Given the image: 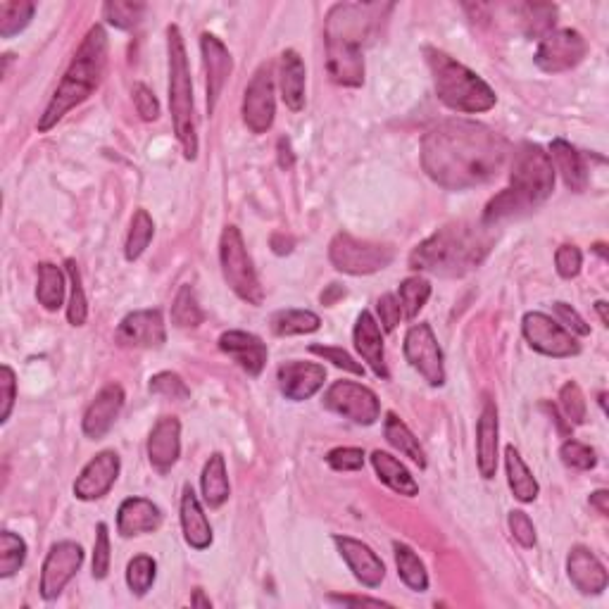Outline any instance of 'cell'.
Here are the masks:
<instances>
[{
  "mask_svg": "<svg viewBox=\"0 0 609 609\" xmlns=\"http://www.w3.org/2000/svg\"><path fill=\"white\" fill-rule=\"evenodd\" d=\"M512 148L505 136L472 119H448L426 131L422 167L431 181L448 191L488 184L500 174Z\"/></svg>",
  "mask_w": 609,
  "mask_h": 609,
  "instance_id": "obj_1",
  "label": "cell"
},
{
  "mask_svg": "<svg viewBox=\"0 0 609 609\" xmlns=\"http://www.w3.org/2000/svg\"><path fill=\"white\" fill-rule=\"evenodd\" d=\"M376 5L336 3L324 22L326 69L334 84L357 89L364 84V43L372 34Z\"/></svg>",
  "mask_w": 609,
  "mask_h": 609,
  "instance_id": "obj_2",
  "label": "cell"
},
{
  "mask_svg": "<svg viewBox=\"0 0 609 609\" xmlns=\"http://www.w3.org/2000/svg\"><path fill=\"white\" fill-rule=\"evenodd\" d=\"M491 248L493 236L486 231V224H445L412 250L410 269L455 279L474 272Z\"/></svg>",
  "mask_w": 609,
  "mask_h": 609,
  "instance_id": "obj_3",
  "label": "cell"
},
{
  "mask_svg": "<svg viewBox=\"0 0 609 609\" xmlns=\"http://www.w3.org/2000/svg\"><path fill=\"white\" fill-rule=\"evenodd\" d=\"M555 191V167L550 155L538 143H521L512 153L510 186L498 193L483 210V222L493 226L502 219L533 210Z\"/></svg>",
  "mask_w": 609,
  "mask_h": 609,
  "instance_id": "obj_4",
  "label": "cell"
},
{
  "mask_svg": "<svg viewBox=\"0 0 609 609\" xmlns=\"http://www.w3.org/2000/svg\"><path fill=\"white\" fill-rule=\"evenodd\" d=\"M108 50V34H105V29L100 27V24H93L89 34L81 41L79 50L74 53L69 67L65 69V77L60 79L53 98L48 100L46 110H43L39 119L41 134L58 127V122H62V117H65L69 110L86 103V100L98 91V86L103 84L105 69H108Z\"/></svg>",
  "mask_w": 609,
  "mask_h": 609,
  "instance_id": "obj_5",
  "label": "cell"
},
{
  "mask_svg": "<svg viewBox=\"0 0 609 609\" xmlns=\"http://www.w3.org/2000/svg\"><path fill=\"white\" fill-rule=\"evenodd\" d=\"M426 62H429L433 86H436L438 100L448 105L450 110L476 115L495 108V91L483 81L479 74L464 67L462 62L450 58L448 53L436 48H426Z\"/></svg>",
  "mask_w": 609,
  "mask_h": 609,
  "instance_id": "obj_6",
  "label": "cell"
},
{
  "mask_svg": "<svg viewBox=\"0 0 609 609\" xmlns=\"http://www.w3.org/2000/svg\"><path fill=\"white\" fill-rule=\"evenodd\" d=\"M167 55H169V110H172L174 134H177L186 160L198 158V129L196 105H193L191 69H188L186 43L177 24L167 27Z\"/></svg>",
  "mask_w": 609,
  "mask_h": 609,
  "instance_id": "obj_7",
  "label": "cell"
},
{
  "mask_svg": "<svg viewBox=\"0 0 609 609\" xmlns=\"http://www.w3.org/2000/svg\"><path fill=\"white\" fill-rule=\"evenodd\" d=\"M219 265H222L224 281L238 298L255 307L265 303L260 276L255 272L246 241H243L241 231L236 226H226L222 231V238H219Z\"/></svg>",
  "mask_w": 609,
  "mask_h": 609,
  "instance_id": "obj_8",
  "label": "cell"
},
{
  "mask_svg": "<svg viewBox=\"0 0 609 609\" xmlns=\"http://www.w3.org/2000/svg\"><path fill=\"white\" fill-rule=\"evenodd\" d=\"M395 250L384 243H372L355 238L348 231L334 236L329 246V260L338 272L350 276H367L386 269L393 262Z\"/></svg>",
  "mask_w": 609,
  "mask_h": 609,
  "instance_id": "obj_9",
  "label": "cell"
},
{
  "mask_svg": "<svg viewBox=\"0 0 609 609\" xmlns=\"http://www.w3.org/2000/svg\"><path fill=\"white\" fill-rule=\"evenodd\" d=\"M324 407L360 426H372L381 417V403L376 393L355 381L331 384L329 391L324 393Z\"/></svg>",
  "mask_w": 609,
  "mask_h": 609,
  "instance_id": "obj_10",
  "label": "cell"
},
{
  "mask_svg": "<svg viewBox=\"0 0 609 609\" xmlns=\"http://www.w3.org/2000/svg\"><path fill=\"white\" fill-rule=\"evenodd\" d=\"M521 334L536 353L548 357H574L581 353V343L574 334L543 312H526L521 319Z\"/></svg>",
  "mask_w": 609,
  "mask_h": 609,
  "instance_id": "obj_11",
  "label": "cell"
},
{
  "mask_svg": "<svg viewBox=\"0 0 609 609\" xmlns=\"http://www.w3.org/2000/svg\"><path fill=\"white\" fill-rule=\"evenodd\" d=\"M405 357L424 376V381L433 388L445 384V360L438 338L433 334L431 324H414L405 336Z\"/></svg>",
  "mask_w": 609,
  "mask_h": 609,
  "instance_id": "obj_12",
  "label": "cell"
},
{
  "mask_svg": "<svg viewBox=\"0 0 609 609\" xmlns=\"http://www.w3.org/2000/svg\"><path fill=\"white\" fill-rule=\"evenodd\" d=\"M588 43L576 29H552L548 36H543L541 46L536 50V65L545 74H560L567 69L581 65L586 58Z\"/></svg>",
  "mask_w": 609,
  "mask_h": 609,
  "instance_id": "obj_13",
  "label": "cell"
},
{
  "mask_svg": "<svg viewBox=\"0 0 609 609\" xmlns=\"http://www.w3.org/2000/svg\"><path fill=\"white\" fill-rule=\"evenodd\" d=\"M243 122L253 134H267L274 124L276 115V98H274V77L272 65L257 67V72L246 86L243 93V108H241Z\"/></svg>",
  "mask_w": 609,
  "mask_h": 609,
  "instance_id": "obj_14",
  "label": "cell"
},
{
  "mask_svg": "<svg viewBox=\"0 0 609 609\" xmlns=\"http://www.w3.org/2000/svg\"><path fill=\"white\" fill-rule=\"evenodd\" d=\"M84 564V548L74 541L55 543L41 569V598L55 600Z\"/></svg>",
  "mask_w": 609,
  "mask_h": 609,
  "instance_id": "obj_15",
  "label": "cell"
},
{
  "mask_svg": "<svg viewBox=\"0 0 609 609\" xmlns=\"http://www.w3.org/2000/svg\"><path fill=\"white\" fill-rule=\"evenodd\" d=\"M165 341L167 326L160 310H136L117 326V343L122 348H162Z\"/></svg>",
  "mask_w": 609,
  "mask_h": 609,
  "instance_id": "obj_16",
  "label": "cell"
},
{
  "mask_svg": "<svg viewBox=\"0 0 609 609\" xmlns=\"http://www.w3.org/2000/svg\"><path fill=\"white\" fill-rule=\"evenodd\" d=\"M119 469H122V462H119V455L115 450L98 452V455L81 469L77 481H74V495L84 502L100 500L115 486Z\"/></svg>",
  "mask_w": 609,
  "mask_h": 609,
  "instance_id": "obj_17",
  "label": "cell"
},
{
  "mask_svg": "<svg viewBox=\"0 0 609 609\" xmlns=\"http://www.w3.org/2000/svg\"><path fill=\"white\" fill-rule=\"evenodd\" d=\"M200 53H203V65H205L207 112L212 115L219 103V96H222L226 81H229L231 69H234V62H231L229 48H226L215 34H207V31L200 36Z\"/></svg>",
  "mask_w": 609,
  "mask_h": 609,
  "instance_id": "obj_18",
  "label": "cell"
},
{
  "mask_svg": "<svg viewBox=\"0 0 609 609\" xmlns=\"http://www.w3.org/2000/svg\"><path fill=\"white\" fill-rule=\"evenodd\" d=\"M279 379V388L284 393V398L300 403V400H310L312 395H317L324 388L326 381V369L317 362H300L291 360L284 362L276 372Z\"/></svg>",
  "mask_w": 609,
  "mask_h": 609,
  "instance_id": "obj_19",
  "label": "cell"
},
{
  "mask_svg": "<svg viewBox=\"0 0 609 609\" xmlns=\"http://www.w3.org/2000/svg\"><path fill=\"white\" fill-rule=\"evenodd\" d=\"M334 543L338 552H341L345 564H348L353 576L362 583V586L367 588L381 586V581H384L386 576V567L384 562H381V557L376 555L367 543L357 541V538L350 536H334Z\"/></svg>",
  "mask_w": 609,
  "mask_h": 609,
  "instance_id": "obj_20",
  "label": "cell"
},
{
  "mask_svg": "<svg viewBox=\"0 0 609 609\" xmlns=\"http://www.w3.org/2000/svg\"><path fill=\"white\" fill-rule=\"evenodd\" d=\"M219 350L229 355L248 376H260L267 367V343L248 331H224L219 336Z\"/></svg>",
  "mask_w": 609,
  "mask_h": 609,
  "instance_id": "obj_21",
  "label": "cell"
},
{
  "mask_svg": "<svg viewBox=\"0 0 609 609\" xmlns=\"http://www.w3.org/2000/svg\"><path fill=\"white\" fill-rule=\"evenodd\" d=\"M498 405L495 400H483V410L476 424V462H479V472L483 479H493L498 472Z\"/></svg>",
  "mask_w": 609,
  "mask_h": 609,
  "instance_id": "obj_22",
  "label": "cell"
},
{
  "mask_svg": "<svg viewBox=\"0 0 609 609\" xmlns=\"http://www.w3.org/2000/svg\"><path fill=\"white\" fill-rule=\"evenodd\" d=\"M124 407V391L119 384H108L100 388V393L93 398L89 410L84 412V433L91 441H100L112 429L115 419L119 417Z\"/></svg>",
  "mask_w": 609,
  "mask_h": 609,
  "instance_id": "obj_23",
  "label": "cell"
},
{
  "mask_svg": "<svg viewBox=\"0 0 609 609\" xmlns=\"http://www.w3.org/2000/svg\"><path fill=\"white\" fill-rule=\"evenodd\" d=\"M181 455V424L177 417H162L148 436V460L153 469L167 474Z\"/></svg>",
  "mask_w": 609,
  "mask_h": 609,
  "instance_id": "obj_24",
  "label": "cell"
},
{
  "mask_svg": "<svg viewBox=\"0 0 609 609\" xmlns=\"http://www.w3.org/2000/svg\"><path fill=\"white\" fill-rule=\"evenodd\" d=\"M567 574L583 595H600L607 588V569L598 557L583 545H574L567 557Z\"/></svg>",
  "mask_w": 609,
  "mask_h": 609,
  "instance_id": "obj_25",
  "label": "cell"
},
{
  "mask_svg": "<svg viewBox=\"0 0 609 609\" xmlns=\"http://www.w3.org/2000/svg\"><path fill=\"white\" fill-rule=\"evenodd\" d=\"M353 341L357 353L364 362L369 364V369L379 376V379L388 381V367H386V357H384V336H381V326L376 322L372 312H360V317H357L355 322V331H353Z\"/></svg>",
  "mask_w": 609,
  "mask_h": 609,
  "instance_id": "obj_26",
  "label": "cell"
},
{
  "mask_svg": "<svg viewBox=\"0 0 609 609\" xmlns=\"http://www.w3.org/2000/svg\"><path fill=\"white\" fill-rule=\"evenodd\" d=\"M162 526V512L148 498H127L117 510L119 536L134 538L143 533H155Z\"/></svg>",
  "mask_w": 609,
  "mask_h": 609,
  "instance_id": "obj_27",
  "label": "cell"
},
{
  "mask_svg": "<svg viewBox=\"0 0 609 609\" xmlns=\"http://www.w3.org/2000/svg\"><path fill=\"white\" fill-rule=\"evenodd\" d=\"M181 529L193 550H207L212 545V526L191 486H184V493H181Z\"/></svg>",
  "mask_w": 609,
  "mask_h": 609,
  "instance_id": "obj_28",
  "label": "cell"
},
{
  "mask_svg": "<svg viewBox=\"0 0 609 609\" xmlns=\"http://www.w3.org/2000/svg\"><path fill=\"white\" fill-rule=\"evenodd\" d=\"M305 62L295 50H284L279 62V86L286 108L300 112L305 108Z\"/></svg>",
  "mask_w": 609,
  "mask_h": 609,
  "instance_id": "obj_29",
  "label": "cell"
},
{
  "mask_svg": "<svg viewBox=\"0 0 609 609\" xmlns=\"http://www.w3.org/2000/svg\"><path fill=\"white\" fill-rule=\"evenodd\" d=\"M550 160L555 162L557 172L562 174L564 184L567 188H571L574 193H583L588 186V169L586 162H583V155L576 150L571 143L562 141V138H555V141L550 143Z\"/></svg>",
  "mask_w": 609,
  "mask_h": 609,
  "instance_id": "obj_30",
  "label": "cell"
},
{
  "mask_svg": "<svg viewBox=\"0 0 609 609\" xmlns=\"http://www.w3.org/2000/svg\"><path fill=\"white\" fill-rule=\"evenodd\" d=\"M372 467L376 476L386 483L388 488L400 495H407V498H414L419 493V483L414 481V476L410 474V469L405 467L398 457H393L391 452L384 450H374L372 452Z\"/></svg>",
  "mask_w": 609,
  "mask_h": 609,
  "instance_id": "obj_31",
  "label": "cell"
},
{
  "mask_svg": "<svg viewBox=\"0 0 609 609\" xmlns=\"http://www.w3.org/2000/svg\"><path fill=\"white\" fill-rule=\"evenodd\" d=\"M200 488H203L205 505L212 507V510H217V507H222L224 502L229 500L231 486L229 476H226L224 455L215 452V455L205 462L203 474H200Z\"/></svg>",
  "mask_w": 609,
  "mask_h": 609,
  "instance_id": "obj_32",
  "label": "cell"
},
{
  "mask_svg": "<svg viewBox=\"0 0 609 609\" xmlns=\"http://www.w3.org/2000/svg\"><path fill=\"white\" fill-rule=\"evenodd\" d=\"M505 469H507V481H510V488L514 493V498L519 502H533L541 493V486H538L536 476L531 474V469L526 467L524 457L519 455V450L514 445H507L505 448Z\"/></svg>",
  "mask_w": 609,
  "mask_h": 609,
  "instance_id": "obj_33",
  "label": "cell"
},
{
  "mask_svg": "<svg viewBox=\"0 0 609 609\" xmlns=\"http://www.w3.org/2000/svg\"><path fill=\"white\" fill-rule=\"evenodd\" d=\"M384 433H386V441L391 443L395 450L403 452L405 457H410V460L414 464H419L422 469L426 467V452L422 448V443H419V438L410 431V426H407L395 412L386 414Z\"/></svg>",
  "mask_w": 609,
  "mask_h": 609,
  "instance_id": "obj_34",
  "label": "cell"
},
{
  "mask_svg": "<svg viewBox=\"0 0 609 609\" xmlns=\"http://www.w3.org/2000/svg\"><path fill=\"white\" fill-rule=\"evenodd\" d=\"M36 300L46 307L48 312L60 310L65 303V274L53 262H41L39 265V284H36Z\"/></svg>",
  "mask_w": 609,
  "mask_h": 609,
  "instance_id": "obj_35",
  "label": "cell"
},
{
  "mask_svg": "<svg viewBox=\"0 0 609 609\" xmlns=\"http://www.w3.org/2000/svg\"><path fill=\"white\" fill-rule=\"evenodd\" d=\"M393 550L395 567H398V576L403 579L405 586L417 590V593H424L429 588V574H426L424 562L419 560L417 552L405 543H393Z\"/></svg>",
  "mask_w": 609,
  "mask_h": 609,
  "instance_id": "obj_36",
  "label": "cell"
},
{
  "mask_svg": "<svg viewBox=\"0 0 609 609\" xmlns=\"http://www.w3.org/2000/svg\"><path fill=\"white\" fill-rule=\"evenodd\" d=\"M322 319L310 310H279L272 315V331L276 336H303L315 334Z\"/></svg>",
  "mask_w": 609,
  "mask_h": 609,
  "instance_id": "obj_37",
  "label": "cell"
},
{
  "mask_svg": "<svg viewBox=\"0 0 609 609\" xmlns=\"http://www.w3.org/2000/svg\"><path fill=\"white\" fill-rule=\"evenodd\" d=\"M521 27L529 39H543L548 36L557 22V5L550 3H524L519 5Z\"/></svg>",
  "mask_w": 609,
  "mask_h": 609,
  "instance_id": "obj_38",
  "label": "cell"
},
{
  "mask_svg": "<svg viewBox=\"0 0 609 609\" xmlns=\"http://www.w3.org/2000/svg\"><path fill=\"white\" fill-rule=\"evenodd\" d=\"M36 5L29 0H3L0 3V36L12 39L29 27Z\"/></svg>",
  "mask_w": 609,
  "mask_h": 609,
  "instance_id": "obj_39",
  "label": "cell"
},
{
  "mask_svg": "<svg viewBox=\"0 0 609 609\" xmlns=\"http://www.w3.org/2000/svg\"><path fill=\"white\" fill-rule=\"evenodd\" d=\"M203 310H200L198 295L193 291L191 284H184L179 288L177 298H174L172 305V324L179 326V329H196V326L203 324Z\"/></svg>",
  "mask_w": 609,
  "mask_h": 609,
  "instance_id": "obj_40",
  "label": "cell"
},
{
  "mask_svg": "<svg viewBox=\"0 0 609 609\" xmlns=\"http://www.w3.org/2000/svg\"><path fill=\"white\" fill-rule=\"evenodd\" d=\"M429 298L431 284L424 276H410V279H405L398 288L400 307H403V317L407 319H417L419 312L424 310V305L429 303Z\"/></svg>",
  "mask_w": 609,
  "mask_h": 609,
  "instance_id": "obj_41",
  "label": "cell"
},
{
  "mask_svg": "<svg viewBox=\"0 0 609 609\" xmlns=\"http://www.w3.org/2000/svg\"><path fill=\"white\" fill-rule=\"evenodd\" d=\"M153 236H155L153 217L148 215V210H136L134 219H131L127 246H124V255H127V260L134 262L143 253H146L150 241H153Z\"/></svg>",
  "mask_w": 609,
  "mask_h": 609,
  "instance_id": "obj_42",
  "label": "cell"
},
{
  "mask_svg": "<svg viewBox=\"0 0 609 609\" xmlns=\"http://www.w3.org/2000/svg\"><path fill=\"white\" fill-rule=\"evenodd\" d=\"M27 562V543L12 531L0 533V576L10 579Z\"/></svg>",
  "mask_w": 609,
  "mask_h": 609,
  "instance_id": "obj_43",
  "label": "cell"
},
{
  "mask_svg": "<svg viewBox=\"0 0 609 609\" xmlns=\"http://www.w3.org/2000/svg\"><path fill=\"white\" fill-rule=\"evenodd\" d=\"M146 15V3H131V0H110L103 5V17L115 29H134Z\"/></svg>",
  "mask_w": 609,
  "mask_h": 609,
  "instance_id": "obj_44",
  "label": "cell"
},
{
  "mask_svg": "<svg viewBox=\"0 0 609 609\" xmlns=\"http://www.w3.org/2000/svg\"><path fill=\"white\" fill-rule=\"evenodd\" d=\"M67 267V276H69V286H72V298H69V307H67V319L72 326H84L86 317H89V303H86V293H84V284H81V272L77 260H69L65 262Z\"/></svg>",
  "mask_w": 609,
  "mask_h": 609,
  "instance_id": "obj_45",
  "label": "cell"
},
{
  "mask_svg": "<svg viewBox=\"0 0 609 609\" xmlns=\"http://www.w3.org/2000/svg\"><path fill=\"white\" fill-rule=\"evenodd\" d=\"M155 576H158V562L150 555H136L127 567V586L131 593L143 598L153 588Z\"/></svg>",
  "mask_w": 609,
  "mask_h": 609,
  "instance_id": "obj_46",
  "label": "cell"
},
{
  "mask_svg": "<svg viewBox=\"0 0 609 609\" xmlns=\"http://www.w3.org/2000/svg\"><path fill=\"white\" fill-rule=\"evenodd\" d=\"M148 391L155 393V395H162V398L179 400V403H181V400L191 398V388H188L186 381L181 379L179 374H174V372L155 374L153 379H150Z\"/></svg>",
  "mask_w": 609,
  "mask_h": 609,
  "instance_id": "obj_47",
  "label": "cell"
},
{
  "mask_svg": "<svg viewBox=\"0 0 609 609\" xmlns=\"http://www.w3.org/2000/svg\"><path fill=\"white\" fill-rule=\"evenodd\" d=\"M560 407L569 424L581 426L583 422H586V398H583L581 388L576 381H567V384L562 386Z\"/></svg>",
  "mask_w": 609,
  "mask_h": 609,
  "instance_id": "obj_48",
  "label": "cell"
},
{
  "mask_svg": "<svg viewBox=\"0 0 609 609\" xmlns=\"http://www.w3.org/2000/svg\"><path fill=\"white\" fill-rule=\"evenodd\" d=\"M560 457H562V462L567 464V467L579 469V472H588V469H593L595 464H598L595 450L588 448L586 443L574 441V438H569V441L562 443Z\"/></svg>",
  "mask_w": 609,
  "mask_h": 609,
  "instance_id": "obj_49",
  "label": "cell"
},
{
  "mask_svg": "<svg viewBox=\"0 0 609 609\" xmlns=\"http://www.w3.org/2000/svg\"><path fill=\"white\" fill-rule=\"evenodd\" d=\"M110 533L108 524H98L96 545H93V579L103 581L110 571Z\"/></svg>",
  "mask_w": 609,
  "mask_h": 609,
  "instance_id": "obj_50",
  "label": "cell"
},
{
  "mask_svg": "<svg viewBox=\"0 0 609 609\" xmlns=\"http://www.w3.org/2000/svg\"><path fill=\"white\" fill-rule=\"evenodd\" d=\"M310 353L324 357L326 362H334L338 369H343V372H350L355 376H364L362 364L355 362V357L345 353L343 348H331V345H310Z\"/></svg>",
  "mask_w": 609,
  "mask_h": 609,
  "instance_id": "obj_51",
  "label": "cell"
},
{
  "mask_svg": "<svg viewBox=\"0 0 609 609\" xmlns=\"http://www.w3.org/2000/svg\"><path fill=\"white\" fill-rule=\"evenodd\" d=\"M15 400H17L15 372H12L8 364H3V367H0V424H5L10 419Z\"/></svg>",
  "mask_w": 609,
  "mask_h": 609,
  "instance_id": "obj_52",
  "label": "cell"
},
{
  "mask_svg": "<svg viewBox=\"0 0 609 609\" xmlns=\"http://www.w3.org/2000/svg\"><path fill=\"white\" fill-rule=\"evenodd\" d=\"M555 267H557V274H560L562 279H576L583 267L581 250L576 246H571V243H564V246L557 248V253H555Z\"/></svg>",
  "mask_w": 609,
  "mask_h": 609,
  "instance_id": "obj_53",
  "label": "cell"
},
{
  "mask_svg": "<svg viewBox=\"0 0 609 609\" xmlns=\"http://www.w3.org/2000/svg\"><path fill=\"white\" fill-rule=\"evenodd\" d=\"M331 469L336 472H357L364 467V450L362 448H334L326 455Z\"/></svg>",
  "mask_w": 609,
  "mask_h": 609,
  "instance_id": "obj_54",
  "label": "cell"
},
{
  "mask_svg": "<svg viewBox=\"0 0 609 609\" xmlns=\"http://www.w3.org/2000/svg\"><path fill=\"white\" fill-rule=\"evenodd\" d=\"M507 524H510V531L521 548H533L536 545V526H533L531 517L521 510H512L510 517H507Z\"/></svg>",
  "mask_w": 609,
  "mask_h": 609,
  "instance_id": "obj_55",
  "label": "cell"
},
{
  "mask_svg": "<svg viewBox=\"0 0 609 609\" xmlns=\"http://www.w3.org/2000/svg\"><path fill=\"white\" fill-rule=\"evenodd\" d=\"M552 312L557 315V322H560L564 329L569 331V334L576 336H590V326L586 324V319H583L579 312L574 310V307L562 303V300H557L555 305H552Z\"/></svg>",
  "mask_w": 609,
  "mask_h": 609,
  "instance_id": "obj_56",
  "label": "cell"
},
{
  "mask_svg": "<svg viewBox=\"0 0 609 609\" xmlns=\"http://www.w3.org/2000/svg\"><path fill=\"white\" fill-rule=\"evenodd\" d=\"M376 312H379V322L384 326V331H393L400 324V319H403V307H400V300L395 293L381 295L379 303H376Z\"/></svg>",
  "mask_w": 609,
  "mask_h": 609,
  "instance_id": "obj_57",
  "label": "cell"
},
{
  "mask_svg": "<svg viewBox=\"0 0 609 609\" xmlns=\"http://www.w3.org/2000/svg\"><path fill=\"white\" fill-rule=\"evenodd\" d=\"M134 105L143 122H155V119L160 117L158 98H155V93L150 91L146 84L134 86Z\"/></svg>",
  "mask_w": 609,
  "mask_h": 609,
  "instance_id": "obj_58",
  "label": "cell"
},
{
  "mask_svg": "<svg viewBox=\"0 0 609 609\" xmlns=\"http://www.w3.org/2000/svg\"><path fill=\"white\" fill-rule=\"evenodd\" d=\"M331 600L341 602V605H372V607H391V602L376 600V598H357V595H331Z\"/></svg>",
  "mask_w": 609,
  "mask_h": 609,
  "instance_id": "obj_59",
  "label": "cell"
},
{
  "mask_svg": "<svg viewBox=\"0 0 609 609\" xmlns=\"http://www.w3.org/2000/svg\"><path fill=\"white\" fill-rule=\"evenodd\" d=\"M276 150H279V167L281 169H293L295 165V155H293V148H291V141H288L286 136L279 138V143H276Z\"/></svg>",
  "mask_w": 609,
  "mask_h": 609,
  "instance_id": "obj_60",
  "label": "cell"
},
{
  "mask_svg": "<svg viewBox=\"0 0 609 609\" xmlns=\"http://www.w3.org/2000/svg\"><path fill=\"white\" fill-rule=\"evenodd\" d=\"M590 507H595L602 517H607L609 514V493L607 491H595L590 493Z\"/></svg>",
  "mask_w": 609,
  "mask_h": 609,
  "instance_id": "obj_61",
  "label": "cell"
},
{
  "mask_svg": "<svg viewBox=\"0 0 609 609\" xmlns=\"http://www.w3.org/2000/svg\"><path fill=\"white\" fill-rule=\"evenodd\" d=\"M345 295V288H341L338 284H331L329 288H326V291L322 293V303L324 305H334L338 298H343Z\"/></svg>",
  "mask_w": 609,
  "mask_h": 609,
  "instance_id": "obj_62",
  "label": "cell"
},
{
  "mask_svg": "<svg viewBox=\"0 0 609 609\" xmlns=\"http://www.w3.org/2000/svg\"><path fill=\"white\" fill-rule=\"evenodd\" d=\"M191 605H193V607L210 609V607H212V602L205 598V595H203V590H196V593H193V598H191Z\"/></svg>",
  "mask_w": 609,
  "mask_h": 609,
  "instance_id": "obj_63",
  "label": "cell"
},
{
  "mask_svg": "<svg viewBox=\"0 0 609 609\" xmlns=\"http://www.w3.org/2000/svg\"><path fill=\"white\" fill-rule=\"evenodd\" d=\"M595 310H598V315H600V322H602V326H609V317H607V303H605V300H598V303H595Z\"/></svg>",
  "mask_w": 609,
  "mask_h": 609,
  "instance_id": "obj_64",
  "label": "cell"
}]
</instances>
